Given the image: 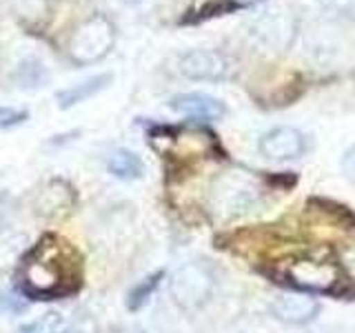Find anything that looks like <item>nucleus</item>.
<instances>
[{
  "instance_id": "1",
  "label": "nucleus",
  "mask_w": 355,
  "mask_h": 333,
  "mask_svg": "<svg viewBox=\"0 0 355 333\" xmlns=\"http://www.w3.org/2000/svg\"><path fill=\"white\" fill-rule=\"evenodd\" d=\"M18 284L25 296L55 300L76 293L83 284V258L60 236H42L20 258Z\"/></svg>"
},
{
  "instance_id": "2",
  "label": "nucleus",
  "mask_w": 355,
  "mask_h": 333,
  "mask_svg": "<svg viewBox=\"0 0 355 333\" xmlns=\"http://www.w3.org/2000/svg\"><path fill=\"white\" fill-rule=\"evenodd\" d=\"M116 42V29L111 25V20L105 16H92L78 27L69 44H67V53L76 65H94L103 60L111 51Z\"/></svg>"
},
{
  "instance_id": "3",
  "label": "nucleus",
  "mask_w": 355,
  "mask_h": 333,
  "mask_svg": "<svg viewBox=\"0 0 355 333\" xmlns=\"http://www.w3.org/2000/svg\"><path fill=\"white\" fill-rule=\"evenodd\" d=\"M173 302L184 311H198L207 305L214 291V275L200 262H187L169 280Z\"/></svg>"
},
{
  "instance_id": "4",
  "label": "nucleus",
  "mask_w": 355,
  "mask_h": 333,
  "mask_svg": "<svg viewBox=\"0 0 355 333\" xmlns=\"http://www.w3.org/2000/svg\"><path fill=\"white\" fill-rule=\"evenodd\" d=\"M284 275L288 282L313 293H329L340 282V271L333 262L320 260H295L286 266Z\"/></svg>"
},
{
  "instance_id": "5",
  "label": "nucleus",
  "mask_w": 355,
  "mask_h": 333,
  "mask_svg": "<svg viewBox=\"0 0 355 333\" xmlns=\"http://www.w3.org/2000/svg\"><path fill=\"white\" fill-rule=\"evenodd\" d=\"M229 58L214 49H193L180 58V74L191 80H222L229 74Z\"/></svg>"
},
{
  "instance_id": "6",
  "label": "nucleus",
  "mask_w": 355,
  "mask_h": 333,
  "mask_svg": "<svg viewBox=\"0 0 355 333\" xmlns=\"http://www.w3.org/2000/svg\"><path fill=\"white\" fill-rule=\"evenodd\" d=\"M260 151L269 160H291L304 151V136L293 127H275L264 133Z\"/></svg>"
},
{
  "instance_id": "7",
  "label": "nucleus",
  "mask_w": 355,
  "mask_h": 333,
  "mask_svg": "<svg viewBox=\"0 0 355 333\" xmlns=\"http://www.w3.org/2000/svg\"><path fill=\"white\" fill-rule=\"evenodd\" d=\"M73 203V189L62 180H51L47 187L38 191L33 207H36V214L42 218H60L67 211H71Z\"/></svg>"
},
{
  "instance_id": "8",
  "label": "nucleus",
  "mask_w": 355,
  "mask_h": 333,
  "mask_svg": "<svg viewBox=\"0 0 355 333\" xmlns=\"http://www.w3.org/2000/svg\"><path fill=\"white\" fill-rule=\"evenodd\" d=\"M169 107L173 111L189 118H198V120H218L225 116V105L220 103L218 98H211L205 94H180L173 96L169 100Z\"/></svg>"
},
{
  "instance_id": "9",
  "label": "nucleus",
  "mask_w": 355,
  "mask_h": 333,
  "mask_svg": "<svg viewBox=\"0 0 355 333\" xmlns=\"http://www.w3.org/2000/svg\"><path fill=\"white\" fill-rule=\"evenodd\" d=\"M271 311L277 320L288 322V325H304V322L315 318L318 305H315V300H311L306 296L286 293L273 300Z\"/></svg>"
},
{
  "instance_id": "10",
  "label": "nucleus",
  "mask_w": 355,
  "mask_h": 333,
  "mask_svg": "<svg viewBox=\"0 0 355 333\" xmlns=\"http://www.w3.org/2000/svg\"><path fill=\"white\" fill-rule=\"evenodd\" d=\"M111 83V74H100V76H92L87 78L85 83H78L69 89H62V92H58V96H55V100H58V107L60 109H69L78 103H85L87 98L96 96L98 92H103V89Z\"/></svg>"
},
{
  "instance_id": "11",
  "label": "nucleus",
  "mask_w": 355,
  "mask_h": 333,
  "mask_svg": "<svg viewBox=\"0 0 355 333\" xmlns=\"http://www.w3.org/2000/svg\"><path fill=\"white\" fill-rule=\"evenodd\" d=\"M107 169L111 176L120 178V180H136L144 173V162L138 153L129 149H116L107 158Z\"/></svg>"
},
{
  "instance_id": "12",
  "label": "nucleus",
  "mask_w": 355,
  "mask_h": 333,
  "mask_svg": "<svg viewBox=\"0 0 355 333\" xmlns=\"http://www.w3.org/2000/svg\"><path fill=\"white\" fill-rule=\"evenodd\" d=\"M27 238L22 233L0 227V273H5L11 264L22 258V249H25Z\"/></svg>"
},
{
  "instance_id": "13",
  "label": "nucleus",
  "mask_w": 355,
  "mask_h": 333,
  "mask_svg": "<svg viewBox=\"0 0 355 333\" xmlns=\"http://www.w3.org/2000/svg\"><path fill=\"white\" fill-rule=\"evenodd\" d=\"M16 83H18V87H22V89H36V87H40L44 80L49 78V74H47V69L42 67V62L40 60H36V58H29V60H22L20 65H18V69H16Z\"/></svg>"
},
{
  "instance_id": "14",
  "label": "nucleus",
  "mask_w": 355,
  "mask_h": 333,
  "mask_svg": "<svg viewBox=\"0 0 355 333\" xmlns=\"http://www.w3.org/2000/svg\"><path fill=\"white\" fill-rule=\"evenodd\" d=\"M162 278H164V271H155V273H151V275L144 278V280H140V282L129 291L127 307H129L131 311H136V309H140V307L147 305V302H149V298L153 296V291L160 287V280H162Z\"/></svg>"
},
{
  "instance_id": "15",
  "label": "nucleus",
  "mask_w": 355,
  "mask_h": 333,
  "mask_svg": "<svg viewBox=\"0 0 355 333\" xmlns=\"http://www.w3.org/2000/svg\"><path fill=\"white\" fill-rule=\"evenodd\" d=\"M69 329V322L58 311H49V314L40 316L38 320L29 322V325L20 327L18 333H64Z\"/></svg>"
},
{
  "instance_id": "16",
  "label": "nucleus",
  "mask_w": 355,
  "mask_h": 333,
  "mask_svg": "<svg viewBox=\"0 0 355 333\" xmlns=\"http://www.w3.org/2000/svg\"><path fill=\"white\" fill-rule=\"evenodd\" d=\"M22 309V302L20 300L0 284V311H20Z\"/></svg>"
},
{
  "instance_id": "17",
  "label": "nucleus",
  "mask_w": 355,
  "mask_h": 333,
  "mask_svg": "<svg viewBox=\"0 0 355 333\" xmlns=\"http://www.w3.org/2000/svg\"><path fill=\"white\" fill-rule=\"evenodd\" d=\"M27 118V111H14V109H3L0 107V127L18 125Z\"/></svg>"
},
{
  "instance_id": "18",
  "label": "nucleus",
  "mask_w": 355,
  "mask_h": 333,
  "mask_svg": "<svg viewBox=\"0 0 355 333\" xmlns=\"http://www.w3.org/2000/svg\"><path fill=\"white\" fill-rule=\"evenodd\" d=\"M344 169H347L349 173H355V147L344 155Z\"/></svg>"
},
{
  "instance_id": "19",
  "label": "nucleus",
  "mask_w": 355,
  "mask_h": 333,
  "mask_svg": "<svg viewBox=\"0 0 355 333\" xmlns=\"http://www.w3.org/2000/svg\"><path fill=\"white\" fill-rule=\"evenodd\" d=\"M253 3H258V0H231L233 7H247V5H253Z\"/></svg>"
},
{
  "instance_id": "20",
  "label": "nucleus",
  "mask_w": 355,
  "mask_h": 333,
  "mask_svg": "<svg viewBox=\"0 0 355 333\" xmlns=\"http://www.w3.org/2000/svg\"><path fill=\"white\" fill-rule=\"evenodd\" d=\"M122 3H127V5H138V3H142V0H122Z\"/></svg>"
}]
</instances>
